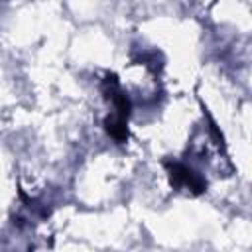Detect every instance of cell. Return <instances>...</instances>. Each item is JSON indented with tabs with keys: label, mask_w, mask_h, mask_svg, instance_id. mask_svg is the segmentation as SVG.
<instances>
[{
	"label": "cell",
	"mask_w": 252,
	"mask_h": 252,
	"mask_svg": "<svg viewBox=\"0 0 252 252\" xmlns=\"http://www.w3.org/2000/svg\"><path fill=\"white\" fill-rule=\"evenodd\" d=\"M169 177H171V185H173V187L187 189V191H191V193H195V195L203 193L205 187H207L205 179H203L199 173H195L193 169H189L187 165H183V163H173V165H169Z\"/></svg>",
	"instance_id": "obj_1"
}]
</instances>
